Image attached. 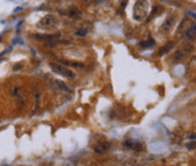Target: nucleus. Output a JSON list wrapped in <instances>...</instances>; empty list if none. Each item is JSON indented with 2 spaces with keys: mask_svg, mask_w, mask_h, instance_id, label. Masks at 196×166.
<instances>
[{
  "mask_svg": "<svg viewBox=\"0 0 196 166\" xmlns=\"http://www.w3.org/2000/svg\"><path fill=\"white\" fill-rule=\"evenodd\" d=\"M58 84L60 85V87L63 88L64 90H67V92H71V89H70V88H68L67 86H65V84H63V83H61V82H58Z\"/></svg>",
  "mask_w": 196,
  "mask_h": 166,
  "instance_id": "16",
  "label": "nucleus"
},
{
  "mask_svg": "<svg viewBox=\"0 0 196 166\" xmlns=\"http://www.w3.org/2000/svg\"><path fill=\"white\" fill-rule=\"evenodd\" d=\"M109 148H111V142L107 140L98 141L97 144L94 146V150H95V153H97V154H105V153L108 152Z\"/></svg>",
  "mask_w": 196,
  "mask_h": 166,
  "instance_id": "5",
  "label": "nucleus"
},
{
  "mask_svg": "<svg viewBox=\"0 0 196 166\" xmlns=\"http://www.w3.org/2000/svg\"><path fill=\"white\" fill-rule=\"evenodd\" d=\"M193 49H194L193 45H191V44H189V45H185V46H184L183 49H180V50H178V51H176V52H175L174 56H173V59H174L175 61H180V60L185 59L186 56H187L188 54H189L192 51H193Z\"/></svg>",
  "mask_w": 196,
  "mask_h": 166,
  "instance_id": "4",
  "label": "nucleus"
},
{
  "mask_svg": "<svg viewBox=\"0 0 196 166\" xmlns=\"http://www.w3.org/2000/svg\"><path fill=\"white\" fill-rule=\"evenodd\" d=\"M58 26V20L53 15H46L39 20V27L41 28H46V29H51V28H55Z\"/></svg>",
  "mask_w": 196,
  "mask_h": 166,
  "instance_id": "3",
  "label": "nucleus"
},
{
  "mask_svg": "<svg viewBox=\"0 0 196 166\" xmlns=\"http://www.w3.org/2000/svg\"><path fill=\"white\" fill-rule=\"evenodd\" d=\"M148 1H137L134 5V9H133V16L134 19H137V22H141L147 17L148 15Z\"/></svg>",
  "mask_w": 196,
  "mask_h": 166,
  "instance_id": "1",
  "label": "nucleus"
},
{
  "mask_svg": "<svg viewBox=\"0 0 196 166\" xmlns=\"http://www.w3.org/2000/svg\"><path fill=\"white\" fill-rule=\"evenodd\" d=\"M175 20H176V17H175V16L169 17L168 19H167L165 23H163V25L161 26V28H160V33H162V34H168L169 32L171 31V28H173V26H174Z\"/></svg>",
  "mask_w": 196,
  "mask_h": 166,
  "instance_id": "6",
  "label": "nucleus"
},
{
  "mask_svg": "<svg viewBox=\"0 0 196 166\" xmlns=\"http://www.w3.org/2000/svg\"><path fill=\"white\" fill-rule=\"evenodd\" d=\"M70 16L72 18H80L81 17V11L79 10L78 8H76V7H72L70 9Z\"/></svg>",
  "mask_w": 196,
  "mask_h": 166,
  "instance_id": "12",
  "label": "nucleus"
},
{
  "mask_svg": "<svg viewBox=\"0 0 196 166\" xmlns=\"http://www.w3.org/2000/svg\"><path fill=\"white\" fill-rule=\"evenodd\" d=\"M186 37H188L189 40H193L196 37V24H194L189 29H187V32H186Z\"/></svg>",
  "mask_w": 196,
  "mask_h": 166,
  "instance_id": "10",
  "label": "nucleus"
},
{
  "mask_svg": "<svg viewBox=\"0 0 196 166\" xmlns=\"http://www.w3.org/2000/svg\"><path fill=\"white\" fill-rule=\"evenodd\" d=\"M188 149H196V141H193L191 144H187Z\"/></svg>",
  "mask_w": 196,
  "mask_h": 166,
  "instance_id": "15",
  "label": "nucleus"
},
{
  "mask_svg": "<svg viewBox=\"0 0 196 166\" xmlns=\"http://www.w3.org/2000/svg\"><path fill=\"white\" fill-rule=\"evenodd\" d=\"M77 34H78V35H85V34H86V31H85V29H79Z\"/></svg>",
  "mask_w": 196,
  "mask_h": 166,
  "instance_id": "17",
  "label": "nucleus"
},
{
  "mask_svg": "<svg viewBox=\"0 0 196 166\" xmlns=\"http://www.w3.org/2000/svg\"><path fill=\"white\" fill-rule=\"evenodd\" d=\"M166 145L163 144V142H161V141H158V142H153V144L150 145V150H151L152 153H161L163 152V150H166Z\"/></svg>",
  "mask_w": 196,
  "mask_h": 166,
  "instance_id": "8",
  "label": "nucleus"
},
{
  "mask_svg": "<svg viewBox=\"0 0 196 166\" xmlns=\"http://www.w3.org/2000/svg\"><path fill=\"white\" fill-rule=\"evenodd\" d=\"M189 139L193 141H196V135H191L189 136Z\"/></svg>",
  "mask_w": 196,
  "mask_h": 166,
  "instance_id": "18",
  "label": "nucleus"
},
{
  "mask_svg": "<svg viewBox=\"0 0 196 166\" xmlns=\"http://www.w3.org/2000/svg\"><path fill=\"white\" fill-rule=\"evenodd\" d=\"M170 48H171V44H168V45H166V46H163L162 49H160L159 54H160V56H163V54L167 53V52L170 50Z\"/></svg>",
  "mask_w": 196,
  "mask_h": 166,
  "instance_id": "14",
  "label": "nucleus"
},
{
  "mask_svg": "<svg viewBox=\"0 0 196 166\" xmlns=\"http://www.w3.org/2000/svg\"><path fill=\"white\" fill-rule=\"evenodd\" d=\"M61 65L65 66V67H72L77 68V69H80V68H84L85 65L80 63V62H73V61H67V60H61Z\"/></svg>",
  "mask_w": 196,
  "mask_h": 166,
  "instance_id": "9",
  "label": "nucleus"
},
{
  "mask_svg": "<svg viewBox=\"0 0 196 166\" xmlns=\"http://www.w3.org/2000/svg\"><path fill=\"white\" fill-rule=\"evenodd\" d=\"M34 37H36L39 40H49V41H54L55 39L59 37V35H34Z\"/></svg>",
  "mask_w": 196,
  "mask_h": 166,
  "instance_id": "11",
  "label": "nucleus"
},
{
  "mask_svg": "<svg viewBox=\"0 0 196 166\" xmlns=\"http://www.w3.org/2000/svg\"><path fill=\"white\" fill-rule=\"evenodd\" d=\"M124 146L132 150H137V152H140V150H142L144 148V145L137 140H127L124 142Z\"/></svg>",
  "mask_w": 196,
  "mask_h": 166,
  "instance_id": "7",
  "label": "nucleus"
},
{
  "mask_svg": "<svg viewBox=\"0 0 196 166\" xmlns=\"http://www.w3.org/2000/svg\"><path fill=\"white\" fill-rule=\"evenodd\" d=\"M51 68H52V70L54 71V72L59 73V75H61L62 77H65V78L68 79H73L75 78V72H73L71 69H69L68 67H65V66L61 65V63H56V62H51L50 63Z\"/></svg>",
  "mask_w": 196,
  "mask_h": 166,
  "instance_id": "2",
  "label": "nucleus"
},
{
  "mask_svg": "<svg viewBox=\"0 0 196 166\" xmlns=\"http://www.w3.org/2000/svg\"><path fill=\"white\" fill-rule=\"evenodd\" d=\"M154 45V41L153 40H149L147 42H141L140 46H143V48H148V46H153Z\"/></svg>",
  "mask_w": 196,
  "mask_h": 166,
  "instance_id": "13",
  "label": "nucleus"
}]
</instances>
